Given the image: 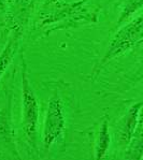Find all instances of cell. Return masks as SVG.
I'll return each instance as SVG.
<instances>
[{"instance_id":"3957f363","label":"cell","mask_w":143,"mask_h":160,"mask_svg":"<svg viewBox=\"0 0 143 160\" xmlns=\"http://www.w3.org/2000/svg\"><path fill=\"white\" fill-rule=\"evenodd\" d=\"M66 116L60 97L55 93L48 102L43 125V146L48 151L64 134Z\"/></svg>"},{"instance_id":"9c48e42d","label":"cell","mask_w":143,"mask_h":160,"mask_svg":"<svg viewBox=\"0 0 143 160\" xmlns=\"http://www.w3.org/2000/svg\"><path fill=\"white\" fill-rule=\"evenodd\" d=\"M7 1H8L10 4H12V3H13V1H14V0H7Z\"/></svg>"},{"instance_id":"6da1fadb","label":"cell","mask_w":143,"mask_h":160,"mask_svg":"<svg viewBox=\"0 0 143 160\" xmlns=\"http://www.w3.org/2000/svg\"><path fill=\"white\" fill-rule=\"evenodd\" d=\"M142 29H143V19L142 16H138L131 19L120 27V29L114 34L112 40L110 41L108 48L105 55L100 59V61L94 68L93 76L96 78L101 69L105 67L108 62L114 58L123 55L131 48L140 45L142 42Z\"/></svg>"},{"instance_id":"ba28073f","label":"cell","mask_w":143,"mask_h":160,"mask_svg":"<svg viewBox=\"0 0 143 160\" xmlns=\"http://www.w3.org/2000/svg\"><path fill=\"white\" fill-rule=\"evenodd\" d=\"M142 4H143V0H127L122 12H120V17H118L117 25L120 26L124 23H126L135 12L139 11L142 8Z\"/></svg>"},{"instance_id":"277c9868","label":"cell","mask_w":143,"mask_h":160,"mask_svg":"<svg viewBox=\"0 0 143 160\" xmlns=\"http://www.w3.org/2000/svg\"><path fill=\"white\" fill-rule=\"evenodd\" d=\"M141 109L142 102L135 103L128 109L125 116L123 117L120 127V132H118V139H120V143L122 145H128L134 138L138 126L141 122V120H140Z\"/></svg>"},{"instance_id":"52a82bcc","label":"cell","mask_w":143,"mask_h":160,"mask_svg":"<svg viewBox=\"0 0 143 160\" xmlns=\"http://www.w3.org/2000/svg\"><path fill=\"white\" fill-rule=\"evenodd\" d=\"M126 154H125V160H142V133H141V122L138 126V129L129 142Z\"/></svg>"},{"instance_id":"5b68a950","label":"cell","mask_w":143,"mask_h":160,"mask_svg":"<svg viewBox=\"0 0 143 160\" xmlns=\"http://www.w3.org/2000/svg\"><path fill=\"white\" fill-rule=\"evenodd\" d=\"M22 39V28L21 27H14L12 29L9 39L6 45L3 46L1 53H0V80L2 75L6 73L7 69L9 68L10 63L12 62L17 48L19 46V42Z\"/></svg>"},{"instance_id":"7a4b0ae2","label":"cell","mask_w":143,"mask_h":160,"mask_svg":"<svg viewBox=\"0 0 143 160\" xmlns=\"http://www.w3.org/2000/svg\"><path fill=\"white\" fill-rule=\"evenodd\" d=\"M22 115L23 130L29 144L36 148L37 128L39 122V103L29 82L25 60L22 56Z\"/></svg>"},{"instance_id":"8992f818","label":"cell","mask_w":143,"mask_h":160,"mask_svg":"<svg viewBox=\"0 0 143 160\" xmlns=\"http://www.w3.org/2000/svg\"><path fill=\"white\" fill-rule=\"evenodd\" d=\"M111 144V137L109 132V124L108 118L105 117L102 120V124L100 126L98 138L96 140L95 145V160H102L107 155Z\"/></svg>"}]
</instances>
